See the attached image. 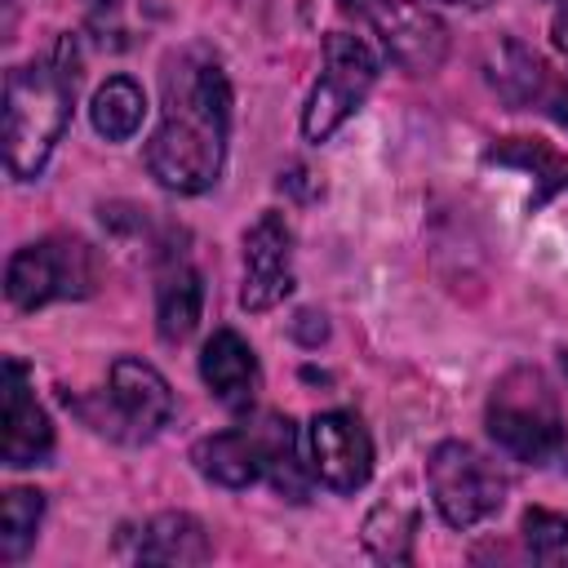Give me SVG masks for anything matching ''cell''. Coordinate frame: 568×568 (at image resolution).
<instances>
[{
	"instance_id": "cb8c5ba5",
	"label": "cell",
	"mask_w": 568,
	"mask_h": 568,
	"mask_svg": "<svg viewBox=\"0 0 568 568\" xmlns=\"http://www.w3.org/2000/svg\"><path fill=\"white\" fill-rule=\"evenodd\" d=\"M550 36H555V49L568 58V0H564V9L555 13V22H550Z\"/></svg>"
},
{
	"instance_id": "d6986e66",
	"label": "cell",
	"mask_w": 568,
	"mask_h": 568,
	"mask_svg": "<svg viewBox=\"0 0 568 568\" xmlns=\"http://www.w3.org/2000/svg\"><path fill=\"white\" fill-rule=\"evenodd\" d=\"M257 435H262V453H266V479L275 484V493H284L288 501H306V488H311L315 470L302 466L293 422L288 417H266L257 426Z\"/></svg>"
},
{
	"instance_id": "6da1fadb",
	"label": "cell",
	"mask_w": 568,
	"mask_h": 568,
	"mask_svg": "<svg viewBox=\"0 0 568 568\" xmlns=\"http://www.w3.org/2000/svg\"><path fill=\"white\" fill-rule=\"evenodd\" d=\"M160 124L146 142L151 178L173 195H204L226 164L231 84L213 53L178 49L160 75Z\"/></svg>"
},
{
	"instance_id": "7c38bea8",
	"label": "cell",
	"mask_w": 568,
	"mask_h": 568,
	"mask_svg": "<svg viewBox=\"0 0 568 568\" xmlns=\"http://www.w3.org/2000/svg\"><path fill=\"white\" fill-rule=\"evenodd\" d=\"M200 377H204L209 395L217 404H226L231 413H244L257 399V382H262L257 355H253V346L235 328H217L204 342V351H200Z\"/></svg>"
},
{
	"instance_id": "9c48e42d",
	"label": "cell",
	"mask_w": 568,
	"mask_h": 568,
	"mask_svg": "<svg viewBox=\"0 0 568 568\" xmlns=\"http://www.w3.org/2000/svg\"><path fill=\"white\" fill-rule=\"evenodd\" d=\"M306 444H311V470L324 488L333 493H359L373 475V439L364 430V422L346 408H333V413H315L311 417V430H306Z\"/></svg>"
},
{
	"instance_id": "ffe728a7",
	"label": "cell",
	"mask_w": 568,
	"mask_h": 568,
	"mask_svg": "<svg viewBox=\"0 0 568 568\" xmlns=\"http://www.w3.org/2000/svg\"><path fill=\"white\" fill-rule=\"evenodd\" d=\"M488 160L532 173V178L541 182V191H537L532 204H541V200L555 195V191H568V155H559L550 142H537V138H506V142H497V146L488 151Z\"/></svg>"
},
{
	"instance_id": "5b68a950",
	"label": "cell",
	"mask_w": 568,
	"mask_h": 568,
	"mask_svg": "<svg viewBox=\"0 0 568 568\" xmlns=\"http://www.w3.org/2000/svg\"><path fill=\"white\" fill-rule=\"evenodd\" d=\"M426 484H430V501L448 528H475L488 515H497L506 501V475L497 470V462L462 439H444L430 448Z\"/></svg>"
},
{
	"instance_id": "7402d4cb",
	"label": "cell",
	"mask_w": 568,
	"mask_h": 568,
	"mask_svg": "<svg viewBox=\"0 0 568 568\" xmlns=\"http://www.w3.org/2000/svg\"><path fill=\"white\" fill-rule=\"evenodd\" d=\"M519 532H524L532 555H555L568 546V515H555L546 506H528L519 519Z\"/></svg>"
},
{
	"instance_id": "d4e9b609",
	"label": "cell",
	"mask_w": 568,
	"mask_h": 568,
	"mask_svg": "<svg viewBox=\"0 0 568 568\" xmlns=\"http://www.w3.org/2000/svg\"><path fill=\"white\" fill-rule=\"evenodd\" d=\"M453 4H466V9H484V4H493V0H453Z\"/></svg>"
},
{
	"instance_id": "30bf717a",
	"label": "cell",
	"mask_w": 568,
	"mask_h": 568,
	"mask_svg": "<svg viewBox=\"0 0 568 568\" xmlns=\"http://www.w3.org/2000/svg\"><path fill=\"white\" fill-rule=\"evenodd\" d=\"M293 293V226L284 213L266 209L248 231H244V288L240 306L244 311H271Z\"/></svg>"
},
{
	"instance_id": "ba28073f",
	"label": "cell",
	"mask_w": 568,
	"mask_h": 568,
	"mask_svg": "<svg viewBox=\"0 0 568 568\" xmlns=\"http://www.w3.org/2000/svg\"><path fill=\"white\" fill-rule=\"evenodd\" d=\"M106 408H111V422H106L111 435L151 439L173 417V390L146 359L120 355L106 377Z\"/></svg>"
},
{
	"instance_id": "44dd1931",
	"label": "cell",
	"mask_w": 568,
	"mask_h": 568,
	"mask_svg": "<svg viewBox=\"0 0 568 568\" xmlns=\"http://www.w3.org/2000/svg\"><path fill=\"white\" fill-rule=\"evenodd\" d=\"M44 519V493L40 488H9L0 501V564H18Z\"/></svg>"
},
{
	"instance_id": "8fae6325",
	"label": "cell",
	"mask_w": 568,
	"mask_h": 568,
	"mask_svg": "<svg viewBox=\"0 0 568 568\" xmlns=\"http://www.w3.org/2000/svg\"><path fill=\"white\" fill-rule=\"evenodd\" d=\"M0 457L4 466L22 470V466H44L53 457V426L49 413L36 404L31 395V377L22 359H4L0 364Z\"/></svg>"
},
{
	"instance_id": "8992f818",
	"label": "cell",
	"mask_w": 568,
	"mask_h": 568,
	"mask_svg": "<svg viewBox=\"0 0 568 568\" xmlns=\"http://www.w3.org/2000/svg\"><path fill=\"white\" fill-rule=\"evenodd\" d=\"M377 84V58L373 49L351 31H328L324 40V71L302 106V133L306 142H328L373 93Z\"/></svg>"
},
{
	"instance_id": "5bb4252c",
	"label": "cell",
	"mask_w": 568,
	"mask_h": 568,
	"mask_svg": "<svg viewBox=\"0 0 568 568\" xmlns=\"http://www.w3.org/2000/svg\"><path fill=\"white\" fill-rule=\"evenodd\" d=\"M191 462L195 470L217 484V488H248L266 475V453H262V435L257 426L248 430H217V435H204L195 448H191Z\"/></svg>"
},
{
	"instance_id": "52a82bcc",
	"label": "cell",
	"mask_w": 568,
	"mask_h": 568,
	"mask_svg": "<svg viewBox=\"0 0 568 568\" xmlns=\"http://www.w3.org/2000/svg\"><path fill=\"white\" fill-rule=\"evenodd\" d=\"M355 18L373 27L386 58L408 75H430L448 58V27L435 9L417 0H342Z\"/></svg>"
},
{
	"instance_id": "3957f363",
	"label": "cell",
	"mask_w": 568,
	"mask_h": 568,
	"mask_svg": "<svg viewBox=\"0 0 568 568\" xmlns=\"http://www.w3.org/2000/svg\"><path fill=\"white\" fill-rule=\"evenodd\" d=\"M484 422L497 448L524 466H555L568 457V426H564L559 399L546 373L532 364H515L493 382Z\"/></svg>"
},
{
	"instance_id": "2e32d148",
	"label": "cell",
	"mask_w": 568,
	"mask_h": 568,
	"mask_svg": "<svg viewBox=\"0 0 568 568\" xmlns=\"http://www.w3.org/2000/svg\"><path fill=\"white\" fill-rule=\"evenodd\" d=\"M133 555L142 564H178L182 568V564H204L213 555V546H209V532H204V524L195 515L164 510V515L142 524Z\"/></svg>"
},
{
	"instance_id": "4fadbf2b",
	"label": "cell",
	"mask_w": 568,
	"mask_h": 568,
	"mask_svg": "<svg viewBox=\"0 0 568 568\" xmlns=\"http://www.w3.org/2000/svg\"><path fill=\"white\" fill-rule=\"evenodd\" d=\"M417 493L408 479H399L395 488H386V497H377V506L364 515L359 541L377 564H408L413 559V541H417Z\"/></svg>"
},
{
	"instance_id": "603a6c76",
	"label": "cell",
	"mask_w": 568,
	"mask_h": 568,
	"mask_svg": "<svg viewBox=\"0 0 568 568\" xmlns=\"http://www.w3.org/2000/svg\"><path fill=\"white\" fill-rule=\"evenodd\" d=\"M297 333H306V342L315 346V342H324L328 328H324V320L315 324V311H302V315H297Z\"/></svg>"
},
{
	"instance_id": "e0dca14e",
	"label": "cell",
	"mask_w": 568,
	"mask_h": 568,
	"mask_svg": "<svg viewBox=\"0 0 568 568\" xmlns=\"http://www.w3.org/2000/svg\"><path fill=\"white\" fill-rule=\"evenodd\" d=\"M142 115H146V93L133 75H106L89 102V120L106 142H129L142 129Z\"/></svg>"
},
{
	"instance_id": "7a4b0ae2",
	"label": "cell",
	"mask_w": 568,
	"mask_h": 568,
	"mask_svg": "<svg viewBox=\"0 0 568 568\" xmlns=\"http://www.w3.org/2000/svg\"><path fill=\"white\" fill-rule=\"evenodd\" d=\"M80 84V53L75 36H62L53 58L22 62L4 75V169L18 182L44 173L53 146L62 142L75 106Z\"/></svg>"
},
{
	"instance_id": "ac0fdd59",
	"label": "cell",
	"mask_w": 568,
	"mask_h": 568,
	"mask_svg": "<svg viewBox=\"0 0 568 568\" xmlns=\"http://www.w3.org/2000/svg\"><path fill=\"white\" fill-rule=\"evenodd\" d=\"M488 80H493V89H497L506 102H515V106L546 102V93H550V75H546V67H541V58L528 53L519 40H501V44H497V53H493V62H488Z\"/></svg>"
},
{
	"instance_id": "9a60e30c",
	"label": "cell",
	"mask_w": 568,
	"mask_h": 568,
	"mask_svg": "<svg viewBox=\"0 0 568 568\" xmlns=\"http://www.w3.org/2000/svg\"><path fill=\"white\" fill-rule=\"evenodd\" d=\"M200 311H204V284H200V271L191 262H169L155 280V328L169 346L186 342L200 324Z\"/></svg>"
},
{
	"instance_id": "277c9868",
	"label": "cell",
	"mask_w": 568,
	"mask_h": 568,
	"mask_svg": "<svg viewBox=\"0 0 568 568\" xmlns=\"http://www.w3.org/2000/svg\"><path fill=\"white\" fill-rule=\"evenodd\" d=\"M98 284L93 248L75 235L22 244L4 266V297L13 311H40L62 297H89Z\"/></svg>"
}]
</instances>
